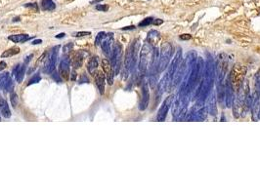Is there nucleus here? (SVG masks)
I'll return each mask as SVG.
<instances>
[{"label": "nucleus", "mask_w": 260, "mask_h": 195, "mask_svg": "<svg viewBox=\"0 0 260 195\" xmlns=\"http://www.w3.org/2000/svg\"><path fill=\"white\" fill-rule=\"evenodd\" d=\"M13 21H14V22H15V21H16V22H18V21H20V20H19V18H16V19L14 18V20H13Z\"/></svg>", "instance_id": "obj_44"}, {"label": "nucleus", "mask_w": 260, "mask_h": 195, "mask_svg": "<svg viewBox=\"0 0 260 195\" xmlns=\"http://www.w3.org/2000/svg\"><path fill=\"white\" fill-rule=\"evenodd\" d=\"M95 81L100 91V94L103 95L105 91V74L102 71H98L95 74Z\"/></svg>", "instance_id": "obj_15"}, {"label": "nucleus", "mask_w": 260, "mask_h": 195, "mask_svg": "<svg viewBox=\"0 0 260 195\" xmlns=\"http://www.w3.org/2000/svg\"><path fill=\"white\" fill-rule=\"evenodd\" d=\"M96 9L99 10V11H102V12H106L107 10L109 9V6L108 5H97Z\"/></svg>", "instance_id": "obj_33"}, {"label": "nucleus", "mask_w": 260, "mask_h": 195, "mask_svg": "<svg viewBox=\"0 0 260 195\" xmlns=\"http://www.w3.org/2000/svg\"><path fill=\"white\" fill-rule=\"evenodd\" d=\"M65 33H60V34H58V35H56V38H63V37H65Z\"/></svg>", "instance_id": "obj_42"}, {"label": "nucleus", "mask_w": 260, "mask_h": 195, "mask_svg": "<svg viewBox=\"0 0 260 195\" xmlns=\"http://www.w3.org/2000/svg\"><path fill=\"white\" fill-rule=\"evenodd\" d=\"M52 77H53V79H54L56 82H58V83H61V82H62V78L60 77V74H58L57 72H55V71L53 72Z\"/></svg>", "instance_id": "obj_31"}, {"label": "nucleus", "mask_w": 260, "mask_h": 195, "mask_svg": "<svg viewBox=\"0 0 260 195\" xmlns=\"http://www.w3.org/2000/svg\"><path fill=\"white\" fill-rule=\"evenodd\" d=\"M149 102H150L149 86H148V82L144 81L142 86V98H141V102L139 104V109L145 110L149 105Z\"/></svg>", "instance_id": "obj_10"}, {"label": "nucleus", "mask_w": 260, "mask_h": 195, "mask_svg": "<svg viewBox=\"0 0 260 195\" xmlns=\"http://www.w3.org/2000/svg\"><path fill=\"white\" fill-rule=\"evenodd\" d=\"M88 82H89V80H88L87 76H86L85 74H82V75H81V77H80V79H79V81H78V83H79V84L88 83Z\"/></svg>", "instance_id": "obj_34"}, {"label": "nucleus", "mask_w": 260, "mask_h": 195, "mask_svg": "<svg viewBox=\"0 0 260 195\" xmlns=\"http://www.w3.org/2000/svg\"><path fill=\"white\" fill-rule=\"evenodd\" d=\"M83 58H84V53L82 51H79L76 53V55L75 56V59H73V66L75 69L80 68L82 63H83Z\"/></svg>", "instance_id": "obj_19"}, {"label": "nucleus", "mask_w": 260, "mask_h": 195, "mask_svg": "<svg viewBox=\"0 0 260 195\" xmlns=\"http://www.w3.org/2000/svg\"><path fill=\"white\" fill-rule=\"evenodd\" d=\"M121 29H122V30H131V29H135V26H134V25L125 26V28H122Z\"/></svg>", "instance_id": "obj_38"}, {"label": "nucleus", "mask_w": 260, "mask_h": 195, "mask_svg": "<svg viewBox=\"0 0 260 195\" xmlns=\"http://www.w3.org/2000/svg\"><path fill=\"white\" fill-rule=\"evenodd\" d=\"M206 109H208V111L211 114V115H216L217 114V107H216V98L214 94H211L209 96L208 99V106H206Z\"/></svg>", "instance_id": "obj_16"}, {"label": "nucleus", "mask_w": 260, "mask_h": 195, "mask_svg": "<svg viewBox=\"0 0 260 195\" xmlns=\"http://www.w3.org/2000/svg\"><path fill=\"white\" fill-rule=\"evenodd\" d=\"M13 87H14V84H13L9 72H4L0 74V88L4 92H12Z\"/></svg>", "instance_id": "obj_9"}, {"label": "nucleus", "mask_w": 260, "mask_h": 195, "mask_svg": "<svg viewBox=\"0 0 260 195\" xmlns=\"http://www.w3.org/2000/svg\"><path fill=\"white\" fill-rule=\"evenodd\" d=\"M72 47H73V44H72V43H69V44L65 45V46L63 47V52H64V53H68L69 51H71Z\"/></svg>", "instance_id": "obj_30"}, {"label": "nucleus", "mask_w": 260, "mask_h": 195, "mask_svg": "<svg viewBox=\"0 0 260 195\" xmlns=\"http://www.w3.org/2000/svg\"><path fill=\"white\" fill-rule=\"evenodd\" d=\"M255 93L257 95H260V75L256 78V84H255Z\"/></svg>", "instance_id": "obj_29"}, {"label": "nucleus", "mask_w": 260, "mask_h": 195, "mask_svg": "<svg viewBox=\"0 0 260 195\" xmlns=\"http://www.w3.org/2000/svg\"><path fill=\"white\" fill-rule=\"evenodd\" d=\"M214 78H215V64H214V60L211 58H209L204 66L203 77L202 78L198 92H197L198 102L204 103L205 99L208 97L209 93L212 89L213 83H214Z\"/></svg>", "instance_id": "obj_1"}, {"label": "nucleus", "mask_w": 260, "mask_h": 195, "mask_svg": "<svg viewBox=\"0 0 260 195\" xmlns=\"http://www.w3.org/2000/svg\"><path fill=\"white\" fill-rule=\"evenodd\" d=\"M228 70V59L225 54L219 55L217 64L215 65V76H216V82H217V92H218V98L220 99V102L224 98L225 93V84H224V78L226 76V73Z\"/></svg>", "instance_id": "obj_2"}, {"label": "nucleus", "mask_w": 260, "mask_h": 195, "mask_svg": "<svg viewBox=\"0 0 260 195\" xmlns=\"http://www.w3.org/2000/svg\"><path fill=\"white\" fill-rule=\"evenodd\" d=\"M121 57H122V47L119 43L114 46L111 55V64L115 71V74H117L121 65Z\"/></svg>", "instance_id": "obj_6"}, {"label": "nucleus", "mask_w": 260, "mask_h": 195, "mask_svg": "<svg viewBox=\"0 0 260 195\" xmlns=\"http://www.w3.org/2000/svg\"><path fill=\"white\" fill-rule=\"evenodd\" d=\"M106 36V33L104 31H101V32H99L97 36H96V39H95V45L96 46H99L100 44H101L102 42V40L104 39V37Z\"/></svg>", "instance_id": "obj_25"}, {"label": "nucleus", "mask_w": 260, "mask_h": 195, "mask_svg": "<svg viewBox=\"0 0 260 195\" xmlns=\"http://www.w3.org/2000/svg\"><path fill=\"white\" fill-rule=\"evenodd\" d=\"M153 24H156V25H157V24H162V20H156V21L153 22Z\"/></svg>", "instance_id": "obj_40"}, {"label": "nucleus", "mask_w": 260, "mask_h": 195, "mask_svg": "<svg viewBox=\"0 0 260 195\" xmlns=\"http://www.w3.org/2000/svg\"><path fill=\"white\" fill-rule=\"evenodd\" d=\"M25 7H26V8H30V9H33L34 11H37V4L36 3H26L25 5Z\"/></svg>", "instance_id": "obj_32"}, {"label": "nucleus", "mask_w": 260, "mask_h": 195, "mask_svg": "<svg viewBox=\"0 0 260 195\" xmlns=\"http://www.w3.org/2000/svg\"><path fill=\"white\" fill-rule=\"evenodd\" d=\"M31 38H32V36H30L28 34H17V35L9 36V40H11V41L15 42V43H24Z\"/></svg>", "instance_id": "obj_18"}, {"label": "nucleus", "mask_w": 260, "mask_h": 195, "mask_svg": "<svg viewBox=\"0 0 260 195\" xmlns=\"http://www.w3.org/2000/svg\"><path fill=\"white\" fill-rule=\"evenodd\" d=\"M71 80H75V70L72 71V74H71Z\"/></svg>", "instance_id": "obj_43"}, {"label": "nucleus", "mask_w": 260, "mask_h": 195, "mask_svg": "<svg viewBox=\"0 0 260 195\" xmlns=\"http://www.w3.org/2000/svg\"><path fill=\"white\" fill-rule=\"evenodd\" d=\"M245 71H246L245 66H243L241 64H236L234 68L232 69L227 79L229 80V82L232 86L233 90H234V92L239 91V88L243 86Z\"/></svg>", "instance_id": "obj_3"}, {"label": "nucleus", "mask_w": 260, "mask_h": 195, "mask_svg": "<svg viewBox=\"0 0 260 195\" xmlns=\"http://www.w3.org/2000/svg\"><path fill=\"white\" fill-rule=\"evenodd\" d=\"M0 111H1L2 115L5 118H9L11 116V111L9 109V105L7 104L5 100H3L1 97H0Z\"/></svg>", "instance_id": "obj_17"}, {"label": "nucleus", "mask_w": 260, "mask_h": 195, "mask_svg": "<svg viewBox=\"0 0 260 195\" xmlns=\"http://www.w3.org/2000/svg\"><path fill=\"white\" fill-rule=\"evenodd\" d=\"M0 120H1V118H0Z\"/></svg>", "instance_id": "obj_47"}, {"label": "nucleus", "mask_w": 260, "mask_h": 195, "mask_svg": "<svg viewBox=\"0 0 260 195\" xmlns=\"http://www.w3.org/2000/svg\"><path fill=\"white\" fill-rule=\"evenodd\" d=\"M26 63H24L23 64H21V66H20V69L18 70L17 72V74H16V80H17V82L19 83H21L23 81V79H24V76H25V69H26Z\"/></svg>", "instance_id": "obj_21"}, {"label": "nucleus", "mask_w": 260, "mask_h": 195, "mask_svg": "<svg viewBox=\"0 0 260 195\" xmlns=\"http://www.w3.org/2000/svg\"><path fill=\"white\" fill-rule=\"evenodd\" d=\"M59 49H60V46H55L54 48H53L49 59L47 60V64H45V68H44V72L46 73H53L55 70L56 68V63H57V58H58V53H59Z\"/></svg>", "instance_id": "obj_8"}, {"label": "nucleus", "mask_w": 260, "mask_h": 195, "mask_svg": "<svg viewBox=\"0 0 260 195\" xmlns=\"http://www.w3.org/2000/svg\"><path fill=\"white\" fill-rule=\"evenodd\" d=\"M60 73L65 80L70 78V58L68 56H65L60 63Z\"/></svg>", "instance_id": "obj_14"}, {"label": "nucleus", "mask_w": 260, "mask_h": 195, "mask_svg": "<svg viewBox=\"0 0 260 195\" xmlns=\"http://www.w3.org/2000/svg\"><path fill=\"white\" fill-rule=\"evenodd\" d=\"M152 47L149 43H146L141 50V54H140V63H139V70L141 75L146 74V71L148 69L149 64H151L152 59H153V53Z\"/></svg>", "instance_id": "obj_4"}, {"label": "nucleus", "mask_w": 260, "mask_h": 195, "mask_svg": "<svg viewBox=\"0 0 260 195\" xmlns=\"http://www.w3.org/2000/svg\"><path fill=\"white\" fill-rule=\"evenodd\" d=\"M153 22H154V19L153 18H147V19H145V20H143V21L141 22V23H139V26H147V25H149V24H153Z\"/></svg>", "instance_id": "obj_26"}, {"label": "nucleus", "mask_w": 260, "mask_h": 195, "mask_svg": "<svg viewBox=\"0 0 260 195\" xmlns=\"http://www.w3.org/2000/svg\"><path fill=\"white\" fill-rule=\"evenodd\" d=\"M19 53H20V48H19V47H12V48L6 50L1 55V57L2 58H8V57L15 56V55H17V54H19Z\"/></svg>", "instance_id": "obj_23"}, {"label": "nucleus", "mask_w": 260, "mask_h": 195, "mask_svg": "<svg viewBox=\"0 0 260 195\" xmlns=\"http://www.w3.org/2000/svg\"><path fill=\"white\" fill-rule=\"evenodd\" d=\"M99 1H102V0H95V1H93L92 3H96V2H99Z\"/></svg>", "instance_id": "obj_45"}, {"label": "nucleus", "mask_w": 260, "mask_h": 195, "mask_svg": "<svg viewBox=\"0 0 260 195\" xmlns=\"http://www.w3.org/2000/svg\"><path fill=\"white\" fill-rule=\"evenodd\" d=\"M6 66H7V64H6L5 62H0V70H3Z\"/></svg>", "instance_id": "obj_39"}, {"label": "nucleus", "mask_w": 260, "mask_h": 195, "mask_svg": "<svg viewBox=\"0 0 260 195\" xmlns=\"http://www.w3.org/2000/svg\"><path fill=\"white\" fill-rule=\"evenodd\" d=\"M159 35V33L157 32V31H156V30H152V31H150L149 33H148V38L150 39V38H152V37H155V36H158Z\"/></svg>", "instance_id": "obj_35"}, {"label": "nucleus", "mask_w": 260, "mask_h": 195, "mask_svg": "<svg viewBox=\"0 0 260 195\" xmlns=\"http://www.w3.org/2000/svg\"><path fill=\"white\" fill-rule=\"evenodd\" d=\"M174 98H175L174 95H171V96H169L168 98H166L164 100V102L162 103L161 109H159V110L157 112V121H161V122H162V121L165 120L166 115H167V112H168L169 109L171 107V105L173 104V100H174Z\"/></svg>", "instance_id": "obj_7"}, {"label": "nucleus", "mask_w": 260, "mask_h": 195, "mask_svg": "<svg viewBox=\"0 0 260 195\" xmlns=\"http://www.w3.org/2000/svg\"><path fill=\"white\" fill-rule=\"evenodd\" d=\"M258 119H260V110H259V113H258Z\"/></svg>", "instance_id": "obj_46"}, {"label": "nucleus", "mask_w": 260, "mask_h": 195, "mask_svg": "<svg viewBox=\"0 0 260 195\" xmlns=\"http://www.w3.org/2000/svg\"><path fill=\"white\" fill-rule=\"evenodd\" d=\"M40 4L44 11H53L56 8V5L52 0H41Z\"/></svg>", "instance_id": "obj_20"}, {"label": "nucleus", "mask_w": 260, "mask_h": 195, "mask_svg": "<svg viewBox=\"0 0 260 195\" xmlns=\"http://www.w3.org/2000/svg\"><path fill=\"white\" fill-rule=\"evenodd\" d=\"M10 99H11V103H12V105L13 106H17V104H18V96H17V94L14 93V92H11V95H10Z\"/></svg>", "instance_id": "obj_27"}, {"label": "nucleus", "mask_w": 260, "mask_h": 195, "mask_svg": "<svg viewBox=\"0 0 260 195\" xmlns=\"http://www.w3.org/2000/svg\"><path fill=\"white\" fill-rule=\"evenodd\" d=\"M20 66H21V64H17V65L15 66V69H13V75H14V76H16V74H17L18 70L20 69Z\"/></svg>", "instance_id": "obj_37"}, {"label": "nucleus", "mask_w": 260, "mask_h": 195, "mask_svg": "<svg viewBox=\"0 0 260 195\" xmlns=\"http://www.w3.org/2000/svg\"><path fill=\"white\" fill-rule=\"evenodd\" d=\"M40 80H41V76L39 75V73H36V74H34V75H33V76L30 78V80L29 83H28V86H30V85H32V84L38 83L39 81H40Z\"/></svg>", "instance_id": "obj_24"}, {"label": "nucleus", "mask_w": 260, "mask_h": 195, "mask_svg": "<svg viewBox=\"0 0 260 195\" xmlns=\"http://www.w3.org/2000/svg\"><path fill=\"white\" fill-rule=\"evenodd\" d=\"M173 53V48L170 43L165 42L162 44L161 49V56H159V64H158V72L161 73L168 68V64L171 60Z\"/></svg>", "instance_id": "obj_5"}, {"label": "nucleus", "mask_w": 260, "mask_h": 195, "mask_svg": "<svg viewBox=\"0 0 260 195\" xmlns=\"http://www.w3.org/2000/svg\"><path fill=\"white\" fill-rule=\"evenodd\" d=\"M90 34H91L90 31H79V32L73 33V36H75V37H82V36L90 35Z\"/></svg>", "instance_id": "obj_28"}, {"label": "nucleus", "mask_w": 260, "mask_h": 195, "mask_svg": "<svg viewBox=\"0 0 260 195\" xmlns=\"http://www.w3.org/2000/svg\"><path fill=\"white\" fill-rule=\"evenodd\" d=\"M112 42H114V34H112V33H108V34H107L106 33V36L102 40L101 44H100L106 56H111L112 55Z\"/></svg>", "instance_id": "obj_11"}, {"label": "nucleus", "mask_w": 260, "mask_h": 195, "mask_svg": "<svg viewBox=\"0 0 260 195\" xmlns=\"http://www.w3.org/2000/svg\"><path fill=\"white\" fill-rule=\"evenodd\" d=\"M97 68H98V60H97V58H92V59L89 60L88 64H87L88 71L93 75V74L95 73Z\"/></svg>", "instance_id": "obj_22"}, {"label": "nucleus", "mask_w": 260, "mask_h": 195, "mask_svg": "<svg viewBox=\"0 0 260 195\" xmlns=\"http://www.w3.org/2000/svg\"><path fill=\"white\" fill-rule=\"evenodd\" d=\"M102 64H103L104 72L106 73V75H107V80H108V83L110 85H112V83H114V75H115L114 69H112L111 63L107 59H104L102 60Z\"/></svg>", "instance_id": "obj_13"}, {"label": "nucleus", "mask_w": 260, "mask_h": 195, "mask_svg": "<svg viewBox=\"0 0 260 195\" xmlns=\"http://www.w3.org/2000/svg\"><path fill=\"white\" fill-rule=\"evenodd\" d=\"M191 35L190 34H182V35H180V39H182V40H189L191 39Z\"/></svg>", "instance_id": "obj_36"}, {"label": "nucleus", "mask_w": 260, "mask_h": 195, "mask_svg": "<svg viewBox=\"0 0 260 195\" xmlns=\"http://www.w3.org/2000/svg\"><path fill=\"white\" fill-rule=\"evenodd\" d=\"M224 98H225V103L227 107H232L233 102H234V90H233L232 86L229 82L228 79H226L225 82V93H224Z\"/></svg>", "instance_id": "obj_12"}, {"label": "nucleus", "mask_w": 260, "mask_h": 195, "mask_svg": "<svg viewBox=\"0 0 260 195\" xmlns=\"http://www.w3.org/2000/svg\"><path fill=\"white\" fill-rule=\"evenodd\" d=\"M41 42H42L41 39H37V40H34V41H33L31 44H32V45H37V44H40Z\"/></svg>", "instance_id": "obj_41"}]
</instances>
